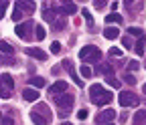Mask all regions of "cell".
Instances as JSON below:
<instances>
[{"instance_id":"obj_6","label":"cell","mask_w":146,"mask_h":125,"mask_svg":"<svg viewBox=\"0 0 146 125\" xmlns=\"http://www.w3.org/2000/svg\"><path fill=\"white\" fill-rule=\"evenodd\" d=\"M25 55H31L33 59H39V61H47V52L39 50V48H25Z\"/></svg>"},{"instance_id":"obj_2","label":"cell","mask_w":146,"mask_h":125,"mask_svg":"<svg viewBox=\"0 0 146 125\" xmlns=\"http://www.w3.org/2000/svg\"><path fill=\"white\" fill-rule=\"evenodd\" d=\"M118 101H120L122 107H134V105H138V97L132 91H122L120 97H118Z\"/></svg>"},{"instance_id":"obj_17","label":"cell","mask_w":146,"mask_h":125,"mask_svg":"<svg viewBox=\"0 0 146 125\" xmlns=\"http://www.w3.org/2000/svg\"><path fill=\"white\" fill-rule=\"evenodd\" d=\"M0 52H6V55H12L14 52V48L8 45V43H4V41H0Z\"/></svg>"},{"instance_id":"obj_20","label":"cell","mask_w":146,"mask_h":125,"mask_svg":"<svg viewBox=\"0 0 146 125\" xmlns=\"http://www.w3.org/2000/svg\"><path fill=\"white\" fill-rule=\"evenodd\" d=\"M81 75H83V79H89L91 75H94V71H91L87 65H83V67H81Z\"/></svg>"},{"instance_id":"obj_14","label":"cell","mask_w":146,"mask_h":125,"mask_svg":"<svg viewBox=\"0 0 146 125\" xmlns=\"http://www.w3.org/2000/svg\"><path fill=\"white\" fill-rule=\"evenodd\" d=\"M61 12H63V14H75V12H77V6L73 4V2H65L63 8H61Z\"/></svg>"},{"instance_id":"obj_28","label":"cell","mask_w":146,"mask_h":125,"mask_svg":"<svg viewBox=\"0 0 146 125\" xmlns=\"http://www.w3.org/2000/svg\"><path fill=\"white\" fill-rule=\"evenodd\" d=\"M0 99H10V91H6V89H0Z\"/></svg>"},{"instance_id":"obj_29","label":"cell","mask_w":146,"mask_h":125,"mask_svg":"<svg viewBox=\"0 0 146 125\" xmlns=\"http://www.w3.org/2000/svg\"><path fill=\"white\" fill-rule=\"evenodd\" d=\"M122 45H124V48H130V46H132V41L126 37V39H122Z\"/></svg>"},{"instance_id":"obj_19","label":"cell","mask_w":146,"mask_h":125,"mask_svg":"<svg viewBox=\"0 0 146 125\" xmlns=\"http://www.w3.org/2000/svg\"><path fill=\"white\" fill-rule=\"evenodd\" d=\"M35 34H36V39H39V41H43L47 32H45V28H43V26L39 24V26H36V28H35Z\"/></svg>"},{"instance_id":"obj_26","label":"cell","mask_w":146,"mask_h":125,"mask_svg":"<svg viewBox=\"0 0 146 125\" xmlns=\"http://www.w3.org/2000/svg\"><path fill=\"white\" fill-rule=\"evenodd\" d=\"M124 81H126L128 85H134V83H136V77L130 75V73H126V75H124Z\"/></svg>"},{"instance_id":"obj_9","label":"cell","mask_w":146,"mask_h":125,"mask_svg":"<svg viewBox=\"0 0 146 125\" xmlns=\"http://www.w3.org/2000/svg\"><path fill=\"white\" fill-rule=\"evenodd\" d=\"M112 99H114V95H112V93H110V91H106L104 95H100L98 99H94V103L102 107V105H108V103H110V101H112Z\"/></svg>"},{"instance_id":"obj_32","label":"cell","mask_w":146,"mask_h":125,"mask_svg":"<svg viewBox=\"0 0 146 125\" xmlns=\"http://www.w3.org/2000/svg\"><path fill=\"white\" fill-rule=\"evenodd\" d=\"M6 6H8V2H0V18L4 16V10H6Z\"/></svg>"},{"instance_id":"obj_18","label":"cell","mask_w":146,"mask_h":125,"mask_svg":"<svg viewBox=\"0 0 146 125\" xmlns=\"http://www.w3.org/2000/svg\"><path fill=\"white\" fill-rule=\"evenodd\" d=\"M31 85L33 87H45V79L43 77H31Z\"/></svg>"},{"instance_id":"obj_7","label":"cell","mask_w":146,"mask_h":125,"mask_svg":"<svg viewBox=\"0 0 146 125\" xmlns=\"http://www.w3.org/2000/svg\"><path fill=\"white\" fill-rule=\"evenodd\" d=\"M114 117H116V111H114V109H106V111H102V113L98 115V121L104 125V121H106V123H110Z\"/></svg>"},{"instance_id":"obj_23","label":"cell","mask_w":146,"mask_h":125,"mask_svg":"<svg viewBox=\"0 0 146 125\" xmlns=\"http://www.w3.org/2000/svg\"><path fill=\"white\" fill-rule=\"evenodd\" d=\"M138 69H140L138 61H130V63H128V71H130V73H132V71H138Z\"/></svg>"},{"instance_id":"obj_5","label":"cell","mask_w":146,"mask_h":125,"mask_svg":"<svg viewBox=\"0 0 146 125\" xmlns=\"http://www.w3.org/2000/svg\"><path fill=\"white\" fill-rule=\"evenodd\" d=\"M55 103H57L59 107H71L73 105V95H69V93L59 95V97H55Z\"/></svg>"},{"instance_id":"obj_34","label":"cell","mask_w":146,"mask_h":125,"mask_svg":"<svg viewBox=\"0 0 146 125\" xmlns=\"http://www.w3.org/2000/svg\"><path fill=\"white\" fill-rule=\"evenodd\" d=\"M71 79H73V81H75L77 85H81V79H79V77L75 75V71H73V73H71Z\"/></svg>"},{"instance_id":"obj_21","label":"cell","mask_w":146,"mask_h":125,"mask_svg":"<svg viewBox=\"0 0 146 125\" xmlns=\"http://www.w3.org/2000/svg\"><path fill=\"white\" fill-rule=\"evenodd\" d=\"M136 55H144V39L136 43Z\"/></svg>"},{"instance_id":"obj_10","label":"cell","mask_w":146,"mask_h":125,"mask_svg":"<svg viewBox=\"0 0 146 125\" xmlns=\"http://www.w3.org/2000/svg\"><path fill=\"white\" fill-rule=\"evenodd\" d=\"M23 99L36 101V99H39V91H36V89H25V91H23Z\"/></svg>"},{"instance_id":"obj_35","label":"cell","mask_w":146,"mask_h":125,"mask_svg":"<svg viewBox=\"0 0 146 125\" xmlns=\"http://www.w3.org/2000/svg\"><path fill=\"white\" fill-rule=\"evenodd\" d=\"M12 18H14V20H21V10H14V12H12Z\"/></svg>"},{"instance_id":"obj_25","label":"cell","mask_w":146,"mask_h":125,"mask_svg":"<svg viewBox=\"0 0 146 125\" xmlns=\"http://www.w3.org/2000/svg\"><path fill=\"white\" fill-rule=\"evenodd\" d=\"M61 65H63V69H67V73H69V75L73 73V63H71V61H67V59H65Z\"/></svg>"},{"instance_id":"obj_1","label":"cell","mask_w":146,"mask_h":125,"mask_svg":"<svg viewBox=\"0 0 146 125\" xmlns=\"http://www.w3.org/2000/svg\"><path fill=\"white\" fill-rule=\"evenodd\" d=\"M100 57H102V50L98 46H91V45H87V46H83L79 50V59L81 61H87V63H98Z\"/></svg>"},{"instance_id":"obj_27","label":"cell","mask_w":146,"mask_h":125,"mask_svg":"<svg viewBox=\"0 0 146 125\" xmlns=\"http://www.w3.org/2000/svg\"><path fill=\"white\" fill-rule=\"evenodd\" d=\"M134 119H136V121H146V111H138V113L134 115Z\"/></svg>"},{"instance_id":"obj_24","label":"cell","mask_w":146,"mask_h":125,"mask_svg":"<svg viewBox=\"0 0 146 125\" xmlns=\"http://www.w3.org/2000/svg\"><path fill=\"white\" fill-rule=\"evenodd\" d=\"M110 55H114V57H124V52H122V48L112 46V48H110Z\"/></svg>"},{"instance_id":"obj_30","label":"cell","mask_w":146,"mask_h":125,"mask_svg":"<svg viewBox=\"0 0 146 125\" xmlns=\"http://www.w3.org/2000/svg\"><path fill=\"white\" fill-rule=\"evenodd\" d=\"M59 50H61V45L59 43H53L51 45V52H59Z\"/></svg>"},{"instance_id":"obj_11","label":"cell","mask_w":146,"mask_h":125,"mask_svg":"<svg viewBox=\"0 0 146 125\" xmlns=\"http://www.w3.org/2000/svg\"><path fill=\"white\" fill-rule=\"evenodd\" d=\"M89 93H91V99H98V97L104 95L106 91H104V87H102L100 83H96V85H91V87H89Z\"/></svg>"},{"instance_id":"obj_12","label":"cell","mask_w":146,"mask_h":125,"mask_svg":"<svg viewBox=\"0 0 146 125\" xmlns=\"http://www.w3.org/2000/svg\"><path fill=\"white\" fill-rule=\"evenodd\" d=\"M31 119H33V123H35V125H47V123H49V119H47V117L39 115L36 111H33V113H31Z\"/></svg>"},{"instance_id":"obj_33","label":"cell","mask_w":146,"mask_h":125,"mask_svg":"<svg viewBox=\"0 0 146 125\" xmlns=\"http://www.w3.org/2000/svg\"><path fill=\"white\" fill-rule=\"evenodd\" d=\"M83 18H85V20H87L89 24H94V20H91V14H89L87 10H83Z\"/></svg>"},{"instance_id":"obj_40","label":"cell","mask_w":146,"mask_h":125,"mask_svg":"<svg viewBox=\"0 0 146 125\" xmlns=\"http://www.w3.org/2000/svg\"><path fill=\"white\" fill-rule=\"evenodd\" d=\"M61 125H71V123H67V121H65V123H61Z\"/></svg>"},{"instance_id":"obj_22","label":"cell","mask_w":146,"mask_h":125,"mask_svg":"<svg viewBox=\"0 0 146 125\" xmlns=\"http://www.w3.org/2000/svg\"><path fill=\"white\" fill-rule=\"evenodd\" d=\"M128 32H130L132 37H140V39H142V28H136V26H132V28H128Z\"/></svg>"},{"instance_id":"obj_8","label":"cell","mask_w":146,"mask_h":125,"mask_svg":"<svg viewBox=\"0 0 146 125\" xmlns=\"http://www.w3.org/2000/svg\"><path fill=\"white\" fill-rule=\"evenodd\" d=\"M0 85H2V89H12L14 87V81H12V77L8 75V73H4V75H0Z\"/></svg>"},{"instance_id":"obj_31","label":"cell","mask_w":146,"mask_h":125,"mask_svg":"<svg viewBox=\"0 0 146 125\" xmlns=\"http://www.w3.org/2000/svg\"><path fill=\"white\" fill-rule=\"evenodd\" d=\"M108 83L112 85V87H120V81H118V79H114V77H110V79H108Z\"/></svg>"},{"instance_id":"obj_3","label":"cell","mask_w":146,"mask_h":125,"mask_svg":"<svg viewBox=\"0 0 146 125\" xmlns=\"http://www.w3.org/2000/svg\"><path fill=\"white\" fill-rule=\"evenodd\" d=\"M67 83L65 81H57V83H53V87H51V95H55V97H59V95H65V91H67Z\"/></svg>"},{"instance_id":"obj_39","label":"cell","mask_w":146,"mask_h":125,"mask_svg":"<svg viewBox=\"0 0 146 125\" xmlns=\"http://www.w3.org/2000/svg\"><path fill=\"white\" fill-rule=\"evenodd\" d=\"M144 95H146V83H144Z\"/></svg>"},{"instance_id":"obj_36","label":"cell","mask_w":146,"mask_h":125,"mask_svg":"<svg viewBox=\"0 0 146 125\" xmlns=\"http://www.w3.org/2000/svg\"><path fill=\"white\" fill-rule=\"evenodd\" d=\"M77 117H79V119H85V117H87V111H85V109H81V111L77 113Z\"/></svg>"},{"instance_id":"obj_16","label":"cell","mask_w":146,"mask_h":125,"mask_svg":"<svg viewBox=\"0 0 146 125\" xmlns=\"http://www.w3.org/2000/svg\"><path fill=\"white\" fill-rule=\"evenodd\" d=\"M122 20H124V18H122L118 12H112V14L106 16V22H120V24H122Z\"/></svg>"},{"instance_id":"obj_13","label":"cell","mask_w":146,"mask_h":125,"mask_svg":"<svg viewBox=\"0 0 146 125\" xmlns=\"http://www.w3.org/2000/svg\"><path fill=\"white\" fill-rule=\"evenodd\" d=\"M104 37H106V39H118V37H120V30L114 28V26H110V28L104 30Z\"/></svg>"},{"instance_id":"obj_15","label":"cell","mask_w":146,"mask_h":125,"mask_svg":"<svg viewBox=\"0 0 146 125\" xmlns=\"http://www.w3.org/2000/svg\"><path fill=\"white\" fill-rule=\"evenodd\" d=\"M98 73L108 75V79H110V75L114 73V69H112V65H108V63H106V65H100V67H98Z\"/></svg>"},{"instance_id":"obj_4","label":"cell","mask_w":146,"mask_h":125,"mask_svg":"<svg viewBox=\"0 0 146 125\" xmlns=\"http://www.w3.org/2000/svg\"><path fill=\"white\" fill-rule=\"evenodd\" d=\"M33 24H35V22H23V24H16L14 30H16L18 37H25V39H27V37H29V32H31V28H33Z\"/></svg>"},{"instance_id":"obj_38","label":"cell","mask_w":146,"mask_h":125,"mask_svg":"<svg viewBox=\"0 0 146 125\" xmlns=\"http://www.w3.org/2000/svg\"><path fill=\"white\" fill-rule=\"evenodd\" d=\"M2 63H6V59H4L2 55H0V65H2Z\"/></svg>"},{"instance_id":"obj_41","label":"cell","mask_w":146,"mask_h":125,"mask_svg":"<svg viewBox=\"0 0 146 125\" xmlns=\"http://www.w3.org/2000/svg\"><path fill=\"white\" fill-rule=\"evenodd\" d=\"M104 125H114V123H104Z\"/></svg>"},{"instance_id":"obj_37","label":"cell","mask_w":146,"mask_h":125,"mask_svg":"<svg viewBox=\"0 0 146 125\" xmlns=\"http://www.w3.org/2000/svg\"><path fill=\"white\" fill-rule=\"evenodd\" d=\"M2 123H4V125H12V119H10V117H6V119H2Z\"/></svg>"},{"instance_id":"obj_42","label":"cell","mask_w":146,"mask_h":125,"mask_svg":"<svg viewBox=\"0 0 146 125\" xmlns=\"http://www.w3.org/2000/svg\"><path fill=\"white\" fill-rule=\"evenodd\" d=\"M0 121H2V115H0Z\"/></svg>"}]
</instances>
